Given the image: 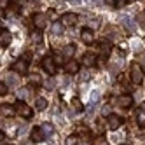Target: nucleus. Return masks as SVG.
<instances>
[{
	"instance_id": "nucleus-1",
	"label": "nucleus",
	"mask_w": 145,
	"mask_h": 145,
	"mask_svg": "<svg viewBox=\"0 0 145 145\" xmlns=\"http://www.w3.org/2000/svg\"><path fill=\"white\" fill-rule=\"evenodd\" d=\"M143 77H145V72H143L142 65L140 63H131V67H129V80L135 86H140L143 82Z\"/></svg>"
},
{
	"instance_id": "nucleus-2",
	"label": "nucleus",
	"mask_w": 145,
	"mask_h": 145,
	"mask_svg": "<svg viewBox=\"0 0 145 145\" xmlns=\"http://www.w3.org/2000/svg\"><path fill=\"white\" fill-rule=\"evenodd\" d=\"M14 108H16V114L19 117H23V119H32L33 117V110H32V107L28 105V103H25V101H16L14 103Z\"/></svg>"
},
{
	"instance_id": "nucleus-3",
	"label": "nucleus",
	"mask_w": 145,
	"mask_h": 145,
	"mask_svg": "<svg viewBox=\"0 0 145 145\" xmlns=\"http://www.w3.org/2000/svg\"><path fill=\"white\" fill-rule=\"evenodd\" d=\"M47 16L44 14V12H35L33 16H32V25H33V28L37 30V32H42V30H46L47 28Z\"/></svg>"
},
{
	"instance_id": "nucleus-4",
	"label": "nucleus",
	"mask_w": 145,
	"mask_h": 145,
	"mask_svg": "<svg viewBox=\"0 0 145 145\" xmlns=\"http://www.w3.org/2000/svg\"><path fill=\"white\" fill-rule=\"evenodd\" d=\"M42 68L47 75H56V72H58V63L54 61L53 56H44L42 58Z\"/></svg>"
},
{
	"instance_id": "nucleus-5",
	"label": "nucleus",
	"mask_w": 145,
	"mask_h": 145,
	"mask_svg": "<svg viewBox=\"0 0 145 145\" xmlns=\"http://www.w3.org/2000/svg\"><path fill=\"white\" fill-rule=\"evenodd\" d=\"M11 70L16 72L18 75H26L28 74V61L23 59V58H19L18 61H14V63L11 65Z\"/></svg>"
},
{
	"instance_id": "nucleus-6",
	"label": "nucleus",
	"mask_w": 145,
	"mask_h": 145,
	"mask_svg": "<svg viewBox=\"0 0 145 145\" xmlns=\"http://www.w3.org/2000/svg\"><path fill=\"white\" fill-rule=\"evenodd\" d=\"M47 137H46V133L42 129V126H35L32 128V131H30V140H32L33 143H40V142H44Z\"/></svg>"
},
{
	"instance_id": "nucleus-7",
	"label": "nucleus",
	"mask_w": 145,
	"mask_h": 145,
	"mask_svg": "<svg viewBox=\"0 0 145 145\" xmlns=\"http://www.w3.org/2000/svg\"><path fill=\"white\" fill-rule=\"evenodd\" d=\"M107 124H108L110 129H117L124 124V119L121 116H117V114H108L107 116Z\"/></svg>"
},
{
	"instance_id": "nucleus-8",
	"label": "nucleus",
	"mask_w": 145,
	"mask_h": 145,
	"mask_svg": "<svg viewBox=\"0 0 145 145\" xmlns=\"http://www.w3.org/2000/svg\"><path fill=\"white\" fill-rule=\"evenodd\" d=\"M2 35H0V47L2 49H7L9 46H11V42H12V33L9 32L7 28H4L2 26V32H0Z\"/></svg>"
},
{
	"instance_id": "nucleus-9",
	"label": "nucleus",
	"mask_w": 145,
	"mask_h": 145,
	"mask_svg": "<svg viewBox=\"0 0 145 145\" xmlns=\"http://www.w3.org/2000/svg\"><path fill=\"white\" fill-rule=\"evenodd\" d=\"M77 19H79V16H77L75 12H65L63 16H61L59 23L63 25V26H74V25L77 23Z\"/></svg>"
},
{
	"instance_id": "nucleus-10",
	"label": "nucleus",
	"mask_w": 145,
	"mask_h": 145,
	"mask_svg": "<svg viewBox=\"0 0 145 145\" xmlns=\"http://www.w3.org/2000/svg\"><path fill=\"white\" fill-rule=\"evenodd\" d=\"M63 68H65V72L68 75H74V74H77V72L80 70V63L75 61V59H68V61H65Z\"/></svg>"
},
{
	"instance_id": "nucleus-11",
	"label": "nucleus",
	"mask_w": 145,
	"mask_h": 145,
	"mask_svg": "<svg viewBox=\"0 0 145 145\" xmlns=\"http://www.w3.org/2000/svg\"><path fill=\"white\" fill-rule=\"evenodd\" d=\"M80 40L84 44H88V46L93 44V42H95V32H93L91 28H82L80 30Z\"/></svg>"
},
{
	"instance_id": "nucleus-12",
	"label": "nucleus",
	"mask_w": 145,
	"mask_h": 145,
	"mask_svg": "<svg viewBox=\"0 0 145 145\" xmlns=\"http://www.w3.org/2000/svg\"><path fill=\"white\" fill-rule=\"evenodd\" d=\"M117 103H119V107H122V108H129L133 105V96L131 95H122V96L117 98Z\"/></svg>"
},
{
	"instance_id": "nucleus-13",
	"label": "nucleus",
	"mask_w": 145,
	"mask_h": 145,
	"mask_svg": "<svg viewBox=\"0 0 145 145\" xmlns=\"http://www.w3.org/2000/svg\"><path fill=\"white\" fill-rule=\"evenodd\" d=\"M96 61H98V56H96V54L88 53V54H84V58H82V65H86V67H95Z\"/></svg>"
},
{
	"instance_id": "nucleus-14",
	"label": "nucleus",
	"mask_w": 145,
	"mask_h": 145,
	"mask_svg": "<svg viewBox=\"0 0 145 145\" xmlns=\"http://www.w3.org/2000/svg\"><path fill=\"white\" fill-rule=\"evenodd\" d=\"M74 54H75V44H68V46H65V49H63V56H67L68 59H74Z\"/></svg>"
},
{
	"instance_id": "nucleus-15",
	"label": "nucleus",
	"mask_w": 145,
	"mask_h": 145,
	"mask_svg": "<svg viewBox=\"0 0 145 145\" xmlns=\"http://www.w3.org/2000/svg\"><path fill=\"white\" fill-rule=\"evenodd\" d=\"M137 122L140 128H145V108L143 107L137 110Z\"/></svg>"
},
{
	"instance_id": "nucleus-16",
	"label": "nucleus",
	"mask_w": 145,
	"mask_h": 145,
	"mask_svg": "<svg viewBox=\"0 0 145 145\" xmlns=\"http://www.w3.org/2000/svg\"><path fill=\"white\" fill-rule=\"evenodd\" d=\"M65 145H79V135H68Z\"/></svg>"
},
{
	"instance_id": "nucleus-17",
	"label": "nucleus",
	"mask_w": 145,
	"mask_h": 145,
	"mask_svg": "<svg viewBox=\"0 0 145 145\" xmlns=\"http://www.w3.org/2000/svg\"><path fill=\"white\" fill-rule=\"evenodd\" d=\"M35 108L37 110H46L47 108V100L46 98H39L37 103H35Z\"/></svg>"
},
{
	"instance_id": "nucleus-18",
	"label": "nucleus",
	"mask_w": 145,
	"mask_h": 145,
	"mask_svg": "<svg viewBox=\"0 0 145 145\" xmlns=\"http://www.w3.org/2000/svg\"><path fill=\"white\" fill-rule=\"evenodd\" d=\"M37 86H40V77L39 75H30V88L35 89Z\"/></svg>"
},
{
	"instance_id": "nucleus-19",
	"label": "nucleus",
	"mask_w": 145,
	"mask_h": 145,
	"mask_svg": "<svg viewBox=\"0 0 145 145\" xmlns=\"http://www.w3.org/2000/svg\"><path fill=\"white\" fill-rule=\"evenodd\" d=\"M131 4V0H114V7L116 9H122V7H126Z\"/></svg>"
},
{
	"instance_id": "nucleus-20",
	"label": "nucleus",
	"mask_w": 145,
	"mask_h": 145,
	"mask_svg": "<svg viewBox=\"0 0 145 145\" xmlns=\"http://www.w3.org/2000/svg\"><path fill=\"white\" fill-rule=\"evenodd\" d=\"M12 114H16V108H12L11 105H4L2 107V116H12Z\"/></svg>"
},
{
	"instance_id": "nucleus-21",
	"label": "nucleus",
	"mask_w": 145,
	"mask_h": 145,
	"mask_svg": "<svg viewBox=\"0 0 145 145\" xmlns=\"http://www.w3.org/2000/svg\"><path fill=\"white\" fill-rule=\"evenodd\" d=\"M42 129H44V133H46V137H51V135H53V131H54L53 124H49V122L42 124Z\"/></svg>"
},
{
	"instance_id": "nucleus-22",
	"label": "nucleus",
	"mask_w": 145,
	"mask_h": 145,
	"mask_svg": "<svg viewBox=\"0 0 145 145\" xmlns=\"http://www.w3.org/2000/svg\"><path fill=\"white\" fill-rule=\"evenodd\" d=\"M72 107H74L77 112H82V110H84V107L80 105V100H79V98H74V100H72Z\"/></svg>"
},
{
	"instance_id": "nucleus-23",
	"label": "nucleus",
	"mask_w": 145,
	"mask_h": 145,
	"mask_svg": "<svg viewBox=\"0 0 145 145\" xmlns=\"http://www.w3.org/2000/svg\"><path fill=\"white\" fill-rule=\"evenodd\" d=\"M124 26H126V30H129V33H135V23L133 21H124Z\"/></svg>"
},
{
	"instance_id": "nucleus-24",
	"label": "nucleus",
	"mask_w": 145,
	"mask_h": 145,
	"mask_svg": "<svg viewBox=\"0 0 145 145\" xmlns=\"http://www.w3.org/2000/svg\"><path fill=\"white\" fill-rule=\"evenodd\" d=\"M7 84H4V82H0V95H2V96H5L7 95Z\"/></svg>"
},
{
	"instance_id": "nucleus-25",
	"label": "nucleus",
	"mask_w": 145,
	"mask_h": 145,
	"mask_svg": "<svg viewBox=\"0 0 145 145\" xmlns=\"http://www.w3.org/2000/svg\"><path fill=\"white\" fill-rule=\"evenodd\" d=\"M53 30H54V33H61L63 25H61V23H54V25H53Z\"/></svg>"
},
{
	"instance_id": "nucleus-26",
	"label": "nucleus",
	"mask_w": 145,
	"mask_h": 145,
	"mask_svg": "<svg viewBox=\"0 0 145 145\" xmlns=\"http://www.w3.org/2000/svg\"><path fill=\"white\" fill-rule=\"evenodd\" d=\"M9 5H11V0H0V7H2V11H5Z\"/></svg>"
},
{
	"instance_id": "nucleus-27",
	"label": "nucleus",
	"mask_w": 145,
	"mask_h": 145,
	"mask_svg": "<svg viewBox=\"0 0 145 145\" xmlns=\"http://www.w3.org/2000/svg\"><path fill=\"white\" fill-rule=\"evenodd\" d=\"M53 58H54V61H56L58 65L61 63V59H63V58H61V54H58V53H54V54H53Z\"/></svg>"
},
{
	"instance_id": "nucleus-28",
	"label": "nucleus",
	"mask_w": 145,
	"mask_h": 145,
	"mask_svg": "<svg viewBox=\"0 0 145 145\" xmlns=\"http://www.w3.org/2000/svg\"><path fill=\"white\" fill-rule=\"evenodd\" d=\"M121 145H129V143H121Z\"/></svg>"
}]
</instances>
